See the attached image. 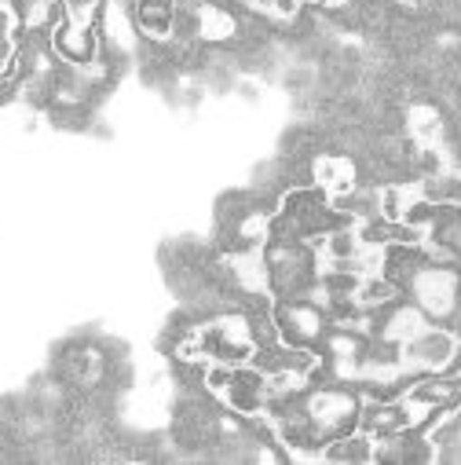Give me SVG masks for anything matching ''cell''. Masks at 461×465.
<instances>
[{
	"mask_svg": "<svg viewBox=\"0 0 461 465\" xmlns=\"http://www.w3.org/2000/svg\"><path fill=\"white\" fill-rule=\"evenodd\" d=\"M201 389L212 396L227 414H239L246 421L264 418L271 400V381L257 363H205L201 367Z\"/></svg>",
	"mask_w": 461,
	"mask_h": 465,
	"instance_id": "1",
	"label": "cell"
},
{
	"mask_svg": "<svg viewBox=\"0 0 461 465\" xmlns=\"http://www.w3.org/2000/svg\"><path fill=\"white\" fill-rule=\"evenodd\" d=\"M403 293H410V301L425 312L428 322H439V326L461 322V264L457 261H443L428 253L425 264L407 279Z\"/></svg>",
	"mask_w": 461,
	"mask_h": 465,
	"instance_id": "2",
	"label": "cell"
},
{
	"mask_svg": "<svg viewBox=\"0 0 461 465\" xmlns=\"http://www.w3.org/2000/svg\"><path fill=\"white\" fill-rule=\"evenodd\" d=\"M264 272H268V293L275 301L286 297H308L319 282V246L297 242V239H268L264 242Z\"/></svg>",
	"mask_w": 461,
	"mask_h": 465,
	"instance_id": "3",
	"label": "cell"
},
{
	"mask_svg": "<svg viewBox=\"0 0 461 465\" xmlns=\"http://www.w3.org/2000/svg\"><path fill=\"white\" fill-rule=\"evenodd\" d=\"M300 407L311 421V432L319 440V450L322 443L352 432L359 425V407H363V396L356 389H344V385H322V389H308L300 396Z\"/></svg>",
	"mask_w": 461,
	"mask_h": 465,
	"instance_id": "4",
	"label": "cell"
},
{
	"mask_svg": "<svg viewBox=\"0 0 461 465\" xmlns=\"http://www.w3.org/2000/svg\"><path fill=\"white\" fill-rule=\"evenodd\" d=\"M461 333L439 322H425L414 337L396 348V360L403 374H446L457 363Z\"/></svg>",
	"mask_w": 461,
	"mask_h": 465,
	"instance_id": "5",
	"label": "cell"
},
{
	"mask_svg": "<svg viewBox=\"0 0 461 465\" xmlns=\"http://www.w3.org/2000/svg\"><path fill=\"white\" fill-rule=\"evenodd\" d=\"M275 315V333L286 344H300V348H319L326 330H329V312L308 293V297H286L271 304Z\"/></svg>",
	"mask_w": 461,
	"mask_h": 465,
	"instance_id": "6",
	"label": "cell"
},
{
	"mask_svg": "<svg viewBox=\"0 0 461 465\" xmlns=\"http://www.w3.org/2000/svg\"><path fill=\"white\" fill-rule=\"evenodd\" d=\"M425 414L399 392V396H381V400H363L359 407V425L367 436L374 440H388V436H399V432H410Z\"/></svg>",
	"mask_w": 461,
	"mask_h": 465,
	"instance_id": "7",
	"label": "cell"
},
{
	"mask_svg": "<svg viewBox=\"0 0 461 465\" xmlns=\"http://www.w3.org/2000/svg\"><path fill=\"white\" fill-rule=\"evenodd\" d=\"M52 52L66 66H95L99 59V26L88 15H66L52 34Z\"/></svg>",
	"mask_w": 461,
	"mask_h": 465,
	"instance_id": "8",
	"label": "cell"
},
{
	"mask_svg": "<svg viewBox=\"0 0 461 465\" xmlns=\"http://www.w3.org/2000/svg\"><path fill=\"white\" fill-rule=\"evenodd\" d=\"M311 183L322 187L329 198H344L359 187V165L348 154H315L311 158Z\"/></svg>",
	"mask_w": 461,
	"mask_h": 465,
	"instance_id": "9",
	"label": "cell"
},
{
	"mask_svg": "<svg viewBox=\"0 0 461 465\" xmlns=\"http://www.w3.org/2000/svg\"><path fill=\"white\" fill-rule=\"evenodd\" d=\"M407 140L417 147H439L446 140V118L436 103H410L407 106Z\"/></svg>",
	"mask_w": 461,
	"mask_h": 465,
	"instance_id": "10",
	"label": "cell"
},
{
	"mask_svg": "<svg viewBox=\"0 0 461 465\" xmlns=\"http://www.w3.org/2000/svg\"><path fill=\"white\" fill-rule=\"evenodd\" d=\"M403 396H407L421 414L439 411V407H454V400L461 396V378H457V381H450V378H436V374H428V378H421V381L407 385V389H403Z\"/></svg>",
	"mask_w": 461,
	"mask_h": 465,
	"instance_id": "11",
	"label": "cell"
},
{
	"mask_svg": "<svg viewBox=\"0 0 461 465\" xmlns=\"http://www.w3.org/2000/svg\"><path fill=\"white\" fill-rule=\"evenodd\" d=\"M319 458H326V461H348V465H367V461H378V440L367 436L363 429H352V432H344V436L322 443Z\"/></svg>",
	"mask_w": 461,
	"mask_h": 465,
	"instance_id": "12",
	"label": "cell"
},
{
	"mask_svg": "<svg viewBox=\"0 0 461 465\" xmlns=\"http://www.w3.org/2000/svg\"><path fill=\"white\" fill-rule=\"evenodd\" d=\"M15 15L8 5H0V74L15 63Z\"/></svg>",
	"mask_w": 461,
	"mask_h": 465,
	"instance_id": "13",
	"label": "cell"
},
{
	"mask_svg": "<svg viewBox=\"0 0 461 465\" xmlns=\"http://www.w3.org/2000/svg\"><path fill=\"white\" fill-rule=\"evenodd\" d=\"M70 8V15H92V8H99V0H63Z\"/></svg>",
	"mask_w": 461,
	"mask_h": 465,
	"instance_id": "14",
	"label": "cell"
},
{
	"mask_svg": "<svg viewBox=\"0 0 461 465\" xmlns=\"http://www.w3.org/2000/svg\"><path fill=\"white\" fill-rule=\"evenodd\" d=\"M396 5H399V8H425L428 0H396Z\"/></svg>",
	"mask_w": 461,
	"mask_h": 465,
	"instance_id": "15",
	"label": "cell"
}]
</instances>
